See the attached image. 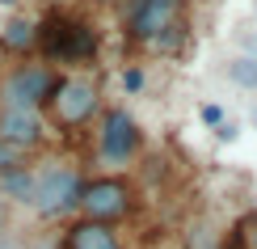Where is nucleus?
Instances as JSON below:
<instances>
[{
  "mask_svg": "<svg viewBox=\"0 0 257 249\" xmlns=\"http://www.w3.org/2000/svg\"><path fill=\"white\" fill-rule=\"evenodd\" d=\"M198 118H202L207 127H223V110H219L215 102H202V106H198Z\"/></svg>",
  "mask_w": 257,
  "mask_h": 249,
  "instance_id": "nucleus-16",
  "label": "nucleus"
},
{
  "mask_svg": "<svg viewBox=\"0 0 257 249\" xmlns=\"http://www.w3.org/2000/svg\"><path fill=\"white\" fill-rule=\"evenodd\" d=\"M63 249H122V232L114 224L72 220L68 232H63Z\"/></svg>",
  "mask_w": 257,
  "mask_h": 249,
  "instance_id": "nucleus-9",
  "label": "nucleus"
},
{
  "mask_svg": "<svg viewBox=\"0 0 257 249\" xmlns=\"http://www.w3.org/2000/svg\"><path fill=\"white\" fill-rule=\"evenodd\" d=\"M228 76L236 80V85H244V89H257V55H240V59H232Z\"/></svg>",
  "mask_w": 257,
  "mask_h": 249,
  "instance_id": "nucleus-12",
  "label": "nucleus"
},
{
  "mask_svg": "<svg viewBox=\"0 0 257 249\" xmlns=\"http://www.w3.org/2000/svg\"><path fill=\"white\" fill-rule=\"evenodd\" d=\"M215 135H219V139H236V127L223 123V127H215Z\"/></svg>",
  "mask_w": 257,
  "mask_h": 249,
  "instance_id": "nucleus-17",
  "label": "nucleus"
},
{
  "mask_svg": "<svg viewBox=\"0 0 257 249\" xmlns=\"http://www.w3.org/2000/svg\"><path fill=\"white\" fill-rule=\"evenodd\" d=\"M47 110H51V123L63 127V131H76V127L93 123L97 110H101V89H97V80H93V76H80V72L59 76L55 93H51V102H47Z\"/></svg>",
  "mask_w": 257,
  "mask_h": 249,
  "instance_id": "nucleus-4",
  "label": "nucleus"
},
{
  "mask_svg": "<svg viewBox=\"0 0 257 249\" xmlns=\"http://www.w3.org/2000/svg\"><path fill=\"white\" fill-rule=\"evenodd\" d=\"M249 249H257V241H253V245H249Z\"/></svg>",
  "mask_w": 257,
  "mask_h": 249,
  "instance_id": "nucleus-19",
  "label": "nucleus"
},
{
  "mask_svg": "<svg viewBox=\"0 0 257 249\" xmlns=\"http://www.w3.org/2000/svg\"><path fill=\"white\" fill-rule=\"evenodd\" d=\"M0 249H55V241H26V236L0 232Z\"/></svg>",
  "mask_w": 257,
  "mask_h": 249,
  "instance_id": "nucleus-14",
  "label": "nucleus"
},
{
  "mask_svg": "<svg viewBox=\"0 0 257 249\" xmlns=\"http://www.w3.org/2000/svg\"><path fill=\"white\" fill-rule=\"evenodd\" d=\"M59 85V72L51 63H17L5 72L0 80V106H13V110H42L51 102Z\"/></svg>",
  "mask_w": 257,
  "mask_h": 249,
  "instance_id": "nucleus-5",
  "label": "nucleus"
},
{
  "mask_svg": "<svg viewBox=\"0 0 257 249\" xmlns=\"http://www.w3.org/2000/svg\"><path fill=\"white\" fill-rule=\"evenodd\" d=\"M0 5H17V0H0Z\"/></svg>",
  "mask_w": 257,
  "mask_h": 249,
  "instance_id": "nucleus-18",
  "label": "nucleus"
},
{
  "mask_svg": "<svg viewBox=\"0 0 257 249\" xmlns=\"http://www.w3.org/2000/svg\"><path fill=\"white\" fill-rule=\"evenodd\" d=\"M144 85H148V72H144V68H126V72H122V89H126V93H139Z\"/></svg>",
  "mask_w": 257,
  "mask_h": 249,
  "instance_id": "nucleus-15",
  "label": "nucleus"
},
{
  "mask_svg": "<svg viewBox=\"0 0 257 249\" xmlns=\"http://www.w3.org/2000/svg\"><path fill=\"white\" fill-rule=\"evenodd\" d=\"M0 42H5L9 51H34L38 47V21H30V17H13L5 26V34H0Z\"/></svg>",
  "mask_w": 257,
  "mask_h": 249,
  "instance_id": "nucleus-11",
  "label": "nucleus"
},
{
  "mask_svg": "<svg viewBox=\"0 0 257 249\" xmlns=\"http://www.w3.org/2000/svg\"><path fill=\"white\" fill-rule=\"evenodd\" d=\"M80 220H97V224H118L135 211V186L118 173H105V178H89L80 190V203H76Z\"/></svg>",
  "mask_w": 257,
  "mask_h": 249,
  "instance_id": "nucleus-3",
  "label": "nucleus"
},
{
  "mask_svg": "<svg viewBox=\"0 0 257 249\" xmlns=\"http://www.w3.org/2000/svg\"><path fill=\"white\" fill-rule=\"evenodd\" d=\"M80 190H84L80 169H72V165H42V169H34V199H30V207H34L38 220H59V215L76 211Z\"/></svg>",
  "mask_w": 257,
  "mask_h": 249,
  "instance_id": "nucleus-2",
  "label": "nucleus"
},
{
  "mask_svg": "<svg viewBox=\"0 0 257 249\" xmlns=\"http://www.w3.org/2000/svg\"><path fill=\"white\" fill-rule=\"evenodd\" d=\"M181 26V0H126V38L152 51L169 30Z\"/></svg>",
  "mask_w": 257,
  "mask_h": 249,
  "instance_id": "nucleus-6",
  "label": "nucleus"
},
{
  "mask_svg": "<svg viewBox=\"0 0 257 249\" xmlns=\"http://www.w3.org/2000/svg\"><path fill=\"white\" fill-rule=\"evenodd\" d=\"M97 47H101L97 30L84 17H76V13L51 9V13L38 21V47L34 51H42L47 63H89L97 55Z\"/></svg>",
  "mask_w": 257,
  "mask_h": 249,
  "instance_id": "nucleus-1",
  "label": "nucleus"
},
{
  "mask_svg": "<svg viewBox=\"0 0 257 249\" xmlns=\"http://www.w3.org/2000/svg\"><path fill=\"white\" fill-rule=\"evenodd\" d=\"M26 156H30V152H21V148H13L9 139H0V173L21 169V165H26Z\"/></svg>",
  "mask_w": 257,
  "mask_h": 249,
  "instance_id": "nucleus-13",
  "label": "nucleus"
},
{
  "mask_svg": "<svg viewBox=\"0 0 257 249\" xmlns=\"http://www.w3.org/2000/svg\"><path fill=\"white\" fill-rule=\"evenodd\" d=\"M0 139H9L21 152H34L47 144V118L42 110H13V106H0Z\"/></svg>",
  "mask_w": 257,
  "mask_h": 249,
  "instance_id": "nucleus-8",
  "label": "nucleus"
},
{
  "mask_svg": "<svg viewBox=\"0 0 257 249\" xmlns=\"http://www.w3.org/2000/svg\"><path fill=\"white\" fill-rule=\"evenodd\" d=\"M139 148H144V131H139V123L126 110H105L101 114V127H97V160L101 165H126V160L139 156Z\"/></svg>",
  "mask_w": 257,
  "mask_h": 249,
  "instance_id": "nucleus-7",
  "label": "nucleus"
},
{
  "mask_svg": "<svg viewBox=\"0 0 257 249\" xmlns=\"http://www.w3.org/2000/svg\"><path fill=\"white\" fill-rule=\"evenodd\" d=\"M0 199L26 203V207H30V199H34V169L21 165V169H13V173H0Z\"/></svg>",
  "mask_w": 257,
  "mask_h": 249,
  "instance_id": "nucleus-10",
  "label": "nucleus"
}]
</instances>
